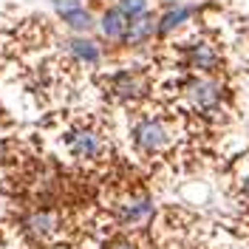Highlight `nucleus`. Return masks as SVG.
<instances>
[{"instance_id":"obj_15","label":"nucleus","mask_w":249,"mask_h":249,"mask_svg":"<svg viewBox=\"0 0 249 249\" xmlns=\"http://www.w3.org/2000/svg\"><path fill=\"white\" fill-rule=\"evenodd\" d=\"M161 3V9H167V6H178V3H187V0H159Z\"/></svg>"},{"instance_id":"obj_9","label":"nucleus","mask_w":249,"mask_h":249,"mask_svg":"<svg viewBox=\"0 0 249 249\" xmlns=\"http://www.w3.org/2000/svg\"><path fill=\"white\" fill-rule=\"evenodd\" d=\"M65 54H68V60L79 65V68H99L102 62H105V46H102V40H96L91 34H71V37H65Z\"/></svg>"},{"instance_id":"obj_3","label":"nucleus","mask_w":249,"mask_h":249,"mask_svg":"<svg viewBox=\"0 0 249 249\" xmlns=\"http://www.w3.org/2000/svg\"><path fill=\"white\" fill-rule=\"evenodd\" d=\"M130 142L142 156H159L170 147L173 130L164 116L159 113H139L130 124Z\"/></svg>"},{"instance_id":"obj_7","label":"nucleus","mask_w":249,"mask_h":249,"mask_svg":"<svg viewBox=\"0 0 249 249\" xmlns=\"http://www.w3.org/2000/svg\"><path fill=\"white\" fill-rule=\"evenodd\" d=\"M51 9L71 34H91L96 29V15L88 0H51Z\"/></svg>"},{"instance_id":"obj_8","label":"nucleus","mask_w":249,"mask_h":249,"mask_svg":"<svg viewBox=\"0 0 249 249\" xmlns=\"http://www.w3.org/2000/svg\"><path fill=\"white\" fill-rule=\"evenodd\" d=\"M153 215H156V204L147 193H130L116 207V221L124 230H142L153 221Z\"/></svg>"},{"instance_id":"obj_2","label":"nucleus","mask_w":249,"mask_h":249,"mask_svg":"<svg viewBox=\"0 0 249 249\" xmlns=\"http://www.w3.org/2000/svg\"><path fill=\"white\" fill-rule=\"evenodd\" d=\"M62 144H65V153L77 161L93 164L99 159H105L108 153V142L105 133L91 122H74L62 130Z\"/></svg>"},{"instance_id":"obj_4","label":"nucleus","mask_w":249,"mask_h":249,"mask_svg":"<svg viewBox=\"0 0 249 249\" xmlns=\"http://www.w3.org/2000/svg\"><path fill=\"white\" fill-rule=\"evenodd\" d=\"M62 230V213L54 207H34L20 215V232L29 238L31 244H57Z\"/></svg>"},{"instance_id":"obj_6","label":"nucleus","mask_w":249,"mask_h":249,"mask_svg":"<svg viewBox=\"0 0 249 249\" xmlns=\"http://www.w3.org/2000/svg\"><path fill=\"white\" fill-rule=\"evenodd\" d=\"M181 65L190 74H221L224 54L215 40L210 37H193L181 43Z\"/></svg>"},{"instance_id":"obj_12","label":"nucleus","mask_w":249,"mask_h":249,"mask_svg":"<svg viewBox=\"0 0 249 249\" xmlns=\"http://www.w3.org/2000/svg\"><path fill=\"white\" fill-rule=\"evenodd\" d=\"M156 40V12L136 17V20H127V31H124V48H144Z\"/></svg>"},{"instance_id":"obj_5","label":"nucleus","mask_w":249,"mask_h":249,"mask_svg":"<svg viewBox=\"0 0 249 249\" xmlns=\"http://www.w3.org/2000/svg\"><path fill=\"white\" fill-rule=\"evenodd\" d=\"M147 91H150V79L139 68H119L105 79V93L116 105H136L147 96Z\"/></svg>"},{"instance_id":"obj_16","label":"nucleus","mask_w":249,"mask_h":249,"mask_svg":"<svg viewBox=\"0 0 249 249\" xmlns=\"http://www.w3.org/2000/svg\"><path fill=\"white\" fill-rule=\"evenodd\" d=\"M0 122H3V108H0Z\"/></svg>"},{"instance_id":"obj_10","label":"nucleus","mask_w":249,"mask_h":249,"mask_svg":"<svg viewBox=\"0 0 249 249\" xmlns=\"http://www.w3.org/2000/svg\"><path fill=\"white\" fill-rule=\"evenodd\" d=\"M198 15V6L193 3H178L161 9V15H156V40H164L176 31H181L187 23H193V17Z\"/></svg>"},{"instance_id":"obj_11","label":"nucleus","mask_w":249,"mask_h":249,"mask_svg":"<svg viewBox=\"0 0 249 249\" xmlns=\"http://www.w3.org/2000/svg\"><path fill=\"white\" fill-rule=\"evenodd\" d=\"M96 31H99V40L102 46H122L124 31H127V17L113 9V6H105L99 17H96Z\"/></svg>"},{"instance_id":"obj_14","label":"nucleus","mask_w":249,"mask_h":249,"mask_svg":"<svg viewBox=\"0 0 249 249\" xmlns=\"http://www.w3.org/2000/svg\"><path fill=\"white\" fill-rule=\"evenodd\" d=\"M102 249H139V247H136L130 238H122V235H119V238H110Z\"/></svg>"},{"instance_id":"obj_1","label":"nucleus","mask_w":249,"mask_h":249,"mask_svg":"<svg viewBox=\"0 0 249 249\" xmlns=\"http://www.w3.org/2000/svg\"><path fill=\"white\" fill-rule=\"evenodd\" d=\"M181 96L190 105V110H196L198 116H221L227 108V82L218 77V74H187L181 79Z\"/></svg>"},{"instance_id":"obj_13","label":"nucleus","mask_w":249,"mask_h":249,"mask_svg":"<svg viewBox=\"0 0 249 249\" xmlns=\"http://www.w3.org/2000/svg\"><path fill=\"white\" fill-rule=\"evenodd\" d=\"M110 6H113V9H119L127 20H136V17L153 12V3H150V0H113Z\"/></svg>"}]
</instances>
